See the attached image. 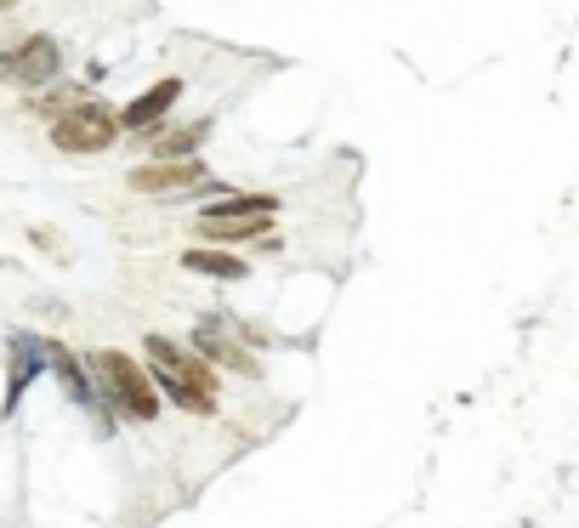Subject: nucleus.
<instances>
[{"label": "nucleus", "instance_id": "423d86ee", "mask_svg": "<svg viewBox=\"0 0 579 528\" xmlns=\"http://www.w3.org/2000/svg\"><path fill=\"white\" fill-rule=\"evenodd\" d=\"M131 188L137 194H205L211 188V171L199 154H176V159H148L131 171Z\"/></svg>", "mask_w": 579, "mask_h": 528}, {"label": "nucleus", "instance_id": "9d476101", "mask_svg": "<svg viewBox=\"0 0 579 528\" xmlns=\"http://www.w3.org/2000/svg\"><path fill=\"white\" fill-rule=\"evenodd\" d=\"M193 347L205 352V358H216V364H228V370H239V375H256V358H250L245 347H233V341H228V330H222L216 318H205V324L193 330Z\"/></svg>", "mask_w": 579, "mask_h": 528}, {"label": "nucleus", "instance_id": "0eeeda50", "mask_svg": "<svg viewBox=\"0 0 579 528\" xmlns=\"http://www.w3.org/2000/svg\"><path fill=\"white\" fill-rule=\"evenodd\" d=\"M46 364L57 370V381H63V392H69L74 404H86L91 415H97V432L108 438L114 426H108V415H103V392H97V375H91L86 364H80V358L63 347V341H46Z\"/></svg>", "mask_w": 579, "mask_h": 528}, {"label": "nucleus", "instance_id": "9b49d317", "mask_svg": "<svg viewBox=\"0 0 579 528\" xmlns=\"http://www.w3.org/2000/svg\"><path fill=\"white\" fill-rule=\"evenodd\" d=\"M154 131V125H148ZM211 137V120H193V125H176V131H154L148 137V159H176V154H193L199 142Z\"/></svg>", "mask_w": 579, "mask_h": 528}, {"label": "nucleus", "instance_id": "f03ea898", "mask_svg": "<svg viewBox=\"0 0 579 528\" xmlns=\"http://www.w3.org/2000/svg\"><path fill=\"white\" fill-rule=\"evenodd\" d=\"M91 375H97V392H103L120 415H131V421H154V415H159L154 375L142 370L131 352H120V347L91 352Z\"/></svg>", "mask_w": 579, "mask_h": 528}, {"label": "nucleus", "instance_id": "ddd939ff", "mask_svg": "<svg viewBox=\"0 0 579 528\" xmlns=\"http://www.w3.org/2000/svg\"><path fill=\"white\" fill-rule=\"evenodd\" d=\"M91 91L86 86H57V91H46V97H29V114H35V120H57V114H69V108H80L86 103Z\"/></svg>", "mask_w": 579, "mask_h": 528}, {"label": "nucleus", "instance_id": "f8f14e48", "mask_svg": "<svg viewBox=\"0 0 579 528\" xmlns=\"http://www.w3.org/2000/svg\"><path fill=\"white\" fill-rule=\"evenodd\" d=\"M182 267H188V273H205V279H245L250 273L228 250H182Z\"/></svg>", "mask_w": 579, "mask_h": 528}, {"label": "nucleus", "instance_id": "f257e3e1", "mask_svg": "<svg viewBox=\"0 0 579 528\" xmlns=\"http://www.w3.org/2000/svg\"><path fill=\"white\" fill-rule=\"evenodd\" d=\"M148 375H154V387L171 398L176 409H188V415H216V375L182 352L171 335H148Z\"/></svg>", "mask_w": 579, "mask_h": 528}, {"label": "nucleus", "instance_id": "4468645a", "mask_svg": "<svg viewBox=\"0 0 579 528\" xmlns=\"http://www.w3.org/2000/svg\"><path fill=\"white\" fill-rule=\"evenodd\" d=\"M12 6H18V0H0V12H12Z\"/></svg>", "mask_w": 579, "mask_h": 528}, {"label": "nucleus", "instance_id": "1a4fd4ad", "mask_svg": "<svg viewBox=\"0 0 579 528\" xmlns=\"http://www.w3.org/2000/svg\"><path fill=\"white\" fill-rule=\"evenodd\" d=\"M176 97H182V80H154L142 97H131V103L120 108V125L125 131H148V125H159L176 108Z\"/></svg>", "mask_w": 579, "mask_h": 528}, {"label": "nucleus", "instance_id": "39448f33", "mask_svg": "<svg viewBox=\"0 0 579 528\" xmlns=\"http://www.w3.org/2000/svg\"><path fill=\"white\" fill-rule=\"evenodd\" d=\"M57 74H63V46L52 35H29L0 52V80L6 86L40 91V86H57Z\"/></svg>", "mask_w": 579, "mask_h": 528}, {"label": "nucleus", "instance_id": "7ed1b4c3", "mask_svg": "<svg viewBox=\"0 0 579 528\" xmlns=\"http://www.w3.org/2000/svg\"><path fill=\"white\" fill-rule=\"evenodd\" d=\"M273 211H279V199H267V194H228V188H222L216 205H205L193 228L205 233V239H222V245H250V239H262V233H267Z\"/></svg>", "mask_w": 579, "mask_h": 528}, {"label": "nucleus", "instance_id": "20e7f679", "mask_svg": "<svg viewBox=\"0 0 579 528\" xmlns=\"http://www.w3.org/2000/svg\"><path fill=\"white\" fill-rule=\"evenodd\" d=\"M114 137H120V114L108 103H97V97H86L80 108H69V114L52 120V142L63 154H103Z\"/></svg>", "mask_w": 579, "mask_h": 528}, {"label": "nucleus", "instance_id": "6e6552de", "mask_svg": "<svg viewBox=\"0 0 579 528\" xmlns=\"http://www.w3.org/2000/svg\"><path fill=\"white\" fill-rule=\"evenodd\" d=\"M46 370V335H12V364H6V415H18L23 392Z\"/></svg>", "mask_w": 579, "mask_h": 528}]
</instances>
